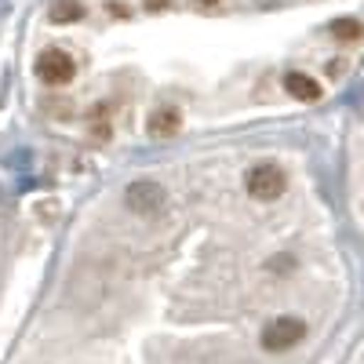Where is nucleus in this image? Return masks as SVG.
I'll return each mask as SVG.
<instances>
[{
	"label": "nucleus",
	"instance_id": "obj_12",
	"mask_svg": "<svg viewBox=\"0 0 364 364\" xmlns=\"http://www.w3.org/2000/svg\"><path fill=\"white\" fill-rule=\"evenodd\" d=\"M259 8H277V4H284V0H255Z\"/></svg>",
	"mask_w": 364,
	"mask_h": 364
},
{
	"label": "nucleus",
	"instance_id": "obj_10",
	"mask_svg": "<svg viewBox=\"0 0 364 364\" xmlns=\"http://www.w3.org/2000/svg\"><path fill=\"white\" fill-rule=\"evenodd\" d=\"M343 66H346L343 58H331V63H328V73H331V77H339V73H343Z\"/></svg>",
	"mask_w": 364,
	"mask_h": 364
},
{
	"label": "nucleus",
	"instance_id": "obj_8",
	"mask_svg": "<svg viewBox=\"0 0 364 364\" xmlns=\"http://www.w3.org/2000/svg\"><path fill=\"white\" fill-rule=\"evenodd\" d=\"M77 18H84V4L80 0H58V4L51 8V22H77Z\"/></svg>",
	"mask_w": 364,
	"mask_h": 364
},
{
	"label": "nucleus",
	"instance_id": "obj_11",
	"mask_svg": "<svg viewBox=\"0 0 364 364\" xmlns=\"http://www.w3.org/2000/svg\"><path fill=\"white\" fill-rule=\"evenodd\" d=\"M171 4V0H146V8H154V11H164Z\"/></svg>",
	"mask_w": 364,
	"mask_h": 364
},
{
	"label": "nucleus",
	"instance_id": "obj_3",
	"mask_svg": "<svg viewBox=\"0 0 364 364\" xmlns=\"http://www.w3.org/2000/svg\"><path fill=\"white\" fill-rule=\"evenodd\" d=\"M37 77H41L44 84H51V87L70 84V80L77 77L73 55L63 51V48H48V51H41V58H37Z\"/></svg>",
	"mask_w": 364,
	"mask_h": 364
},
{
	"label": "nucleus",
	"instance_id": "obj_9",
	"mask_svg": "<svg viewBox=\"0 0 364 364\" xmlns=\"http://www.w3.org/2000/svg\"><path fill=\"white\" fill-rule=\"evenodd\" d=\"M269 266H273V273H291V266H295V259H291V255H277V259H273Z\"/></svg>",
	"mask_w": 364,
	"mask_h": 364
},
{
	"label": "nucleus",
	"instance_id": "obj_6",
	"mask_svg": "<svg viewBox=\"0 0 364 364\" xmlns=\"http://www.w3.org/2000/svg\"><path fill=\"white\" fill-rule=\"evenodd\" d=\"M178 124H182L178 109L175 106H161V109H154V117H149V135H154V139H168V135L178 132Z\"/></svg>",
	"mask_w": 364,
	"mask_h": 364
},
{
	"label": "nucleus",
	"instance_id": "obj_4",
	"mask_svg": "<svg viewBox=\"0 0 364 364\" xmlns=\"http://www.w3.org/2000/svg\"><path fill=\"white\" fill-rule=\"evenodd\" d=\"M245 182H248V193L255 200H277V197H284V186H288V178L277 164H255L245 175Z\"/></svg>",
	"mask_w": 364,
	"mask_h": 364
},
{
	"label": "nucleus",
	"instance_id": "obj_7",
	"mask_svg": "<svg viewBox=\"0 0 364 364\" xmlns=\"http://www.w3.org/2000/svg\"><path fill=\"white\" fill-rule=\"evenodd\" d=\"M328 33L336 37V41H360V33H364V26L357 22V18H336L328 26Z\"/></svg>",
	"mask_w": 364,
	"mask_h": 364
},
{
	"label": "nucleus",
	"instance_id": "obj_13",
	"mask_svg": "<svg viewBox=\"0 0 364 364\" xmlns=\"http://www.w3.org/2000/svg\"><path fill=\"white\" fill-rule=\"evenodd\" d=\"M200 8H219V0H197Z\"/></svg>",
	"mask_w": 364,
	"mask_h": 364
},
{
	"label": "nucleus",
	"instance_id": "obj_1",
	"mask_svg": "<svg viewBox=\"0 0 364 364\" xmlns=\"http://www.w3.org/2000/svg\"><path fill=\"white\" fill-rule=\"evenodd\" d=\"M124 204H128V211H135V215H142V219H157L168 208V190L157 178H135L124 190Z\"/></svg>",
	"mask_w": 364,
	"mask_h": 364
},
{
	"label": "nucleus",
	"instance_id": "obj_2",
	"mask_svg": "<svg viewBox=\"0 0 364 364\" xmlns=\"http://www.w3.org/2000/svg\"><path fill=\"white\" fill-rule=\"evenodd\" d=\"M302 339H306V324L299 317H273L262 328V350L266 353H284V350L299 346Z\"/></svg>",
	"mask_w": 364,
	"mask_h": 364
},
{
	"label": "nucleus",
	"instance_id": "obj_5",
	"mask_svg": "<svg viewBox=\"0 0 364 364\" xmlns=\"http://www.w3.org/2000/svg\"><path fill=\"white\" fill-rule=\"evenodd\" d=\"M284 91H288V95H295L299 102H317L321 99V84L314 77H306V73H299V70L284 73Z\"/></svg>",
	"mask_w": 364,
	"mask_h": 364
}]
</instances>
